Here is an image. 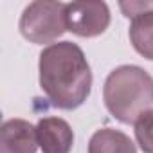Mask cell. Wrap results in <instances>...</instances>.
<instances>
[{
    "instance_id": "obj_1",
    "label": "cell",
    "mask_w": 153,
    "mask_h": 153,
    "mask_svg": "<svg viewBox=\"0 0 153 153\" xmlns=\"http://www.w3.org/2000/svg\"><path fill=\"white\" fill-rule=\"evenodd\" d=\"M40 88L51 106L59 110L79 108L92 90V70L83 49L72 42L47 45L40 52Z\"/></svg>"
},
{
    "instance_id": "obj_2",
    "label": "cell",
    "mask_w": 153,
    "mask_h": 153,
    "mask_svg": "<svg viewBox=\"0 0 153 153\" xmlns=\"http://www.w3.org/2000/svg\"><path fill=\"white\" fill-rule=\"evenodd\" d=\"M106 110L123 124H135L137 119L153 106V78L137 65L114 68L103 85Z\"/></svg>"
},
{
    "instance_id": "obj_3",
    "label": "cell",
    "mask_w": 153,
    "mask_h": 153,
    "mask_svg": "<svg viewBox=\"0 0 153 153\" xmlns=\"http://www.w3.org/2000/svg\"><path fill=\"white\" fill-rule=\"evenodd\" d=\"M65 6L61 2H47V0H38L31 2L18 22V29L25 40L36 45L56 42L65 31Z\"/></svg>"
},
{
    "instance_id": "obj_4",
    "label": "cell",
    "mask_w": 153,
    "mask_h": 153,
    "mask_svg": "<svg viewBox=\"0 0 153 153\" xmlns=\"http://www.w3.org/2000/svg\"><path fill=\"white\" fill-rule=\"evenodd\" d=\"M110 18L105 2H72L65 6L67 31L79 38L101 36L110 25Z\"/></svg>"
},
{
    "instance_id": "obj_5",
    "label": "cell",
    "mask_w": 153,
    "mask_h": 153,
    "mask_svg": "<svg viewBox=\"0 0 153 153\" xmlns=\"http://www.w3.org/2000/svg\"><path fill=\"white\" fill-rule=\"evenodd\" d=\"M124 16L131 18L128 36L133 49L153 61V2H119Z\"/></svg>"
},
{
    "instance_id": "obj_6",
    "label": "cell",
    "mask_w": 153,
    "mask_h": 153,
    "mask_svg": "<svg viewBox=\"0 0 153 153\" xmlns=\"http://www.w3.org/2000/svg\"><path fill=\"white\" fill-rule=\"evenodd\" d=\"M38 146L42 153H70L74 131L61 117H42L36 124Z\"/></svg>"
},
{
    "instance_id": "obj_7",
    "label": "cell",
    "mask_w": 153,
    "mask_h": 153,
    "mask_svg": "<svg viewBox=\"0 0 153 153\" xmlns=\"http://www.w3.org/2000/svg\"><path fill=\"white\" fill-rule=\"evenodd\" d=\"M36 126L25 119H7L0 128V153H36Z\"/></svg>"
},
{
    "instance_id": "obj_8",
    "label": "cell",
    "mask_w": 153,
    "mask_h": 153,
    "mask_svg": "<svg viewBox=\"0 0 153 153\" xmlns=\"http://www.w3.org/2000/svg\"><path fill=\"white\" fill-rule=\"evenodd\" d=\"M88 153H137V148L124 131L101 128L90 137Z\"/></svg>"
},
{
    "instance_id": "obj_9",
    "label": "cell",
    "mask_w": 153,
    "mask_h": 153,
    "mask_svg": "<svg viewBox=\"0 0 153 153\" xmlns=\"http://www.w3.org/2000/svg\"><path fill=\"white\" fill-rule=\"evenodd\" d=\"M135 139L144 153H153V110L142 114L137 119Z\"/></svg>"
}]
</instances>
